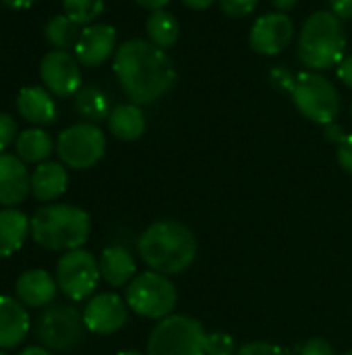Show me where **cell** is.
Masks as SVG:
<instances>
[{
    "label": "cell",
    "mask_w": 352,
    "mask_h": 355,
    "mask_svg": "<svg viewBox=\"0 0 352 355\" xmlns=\"http://www.w3.org/2000/svg\"><path fill=\"white\" fill-rule=\"evenodd\" d=\"M187 8H191V10H205V8H210L214 2H218V0H180Z\"/></svg>",
    "instance_id": "obj_39"
},
{
    "label": "cell",
    "mask_w": 352,
    "mask_h": 355,
    "mask_svg": "<svg viewBox=\"0 0 352 355\" xmlns=\"http://www.w3.org/2000/svg\"><path fill=\"white\" fill-rule=\"evenodd\" d=\"M129 320V306L118 293H98L83 308L85 329L93 335H114Z\"/></svg>",
    "instance_id": "obj_13"
},
{
    "label": "cell",
    "mask_w": 352,
    "mask_h": 355,
    "mask_svg": "<svg viewBox=\"0 0 352 355\" xmlns=\"http://www.w3.org/2000/svg\"><path fill=\"white\" fill-rule=\"evenodd\" d=\"M56 283L58 291L71 302H85L98 289L102 279L100 262L95 256L83 248L64 252L56 262Z\"/></svg>",
    "instance_id": "obj_9"
},
{
    "label": "cell",
    "mask_w": 352,
    "mask_h": 355,
    "mask_svg": "<svg viewBox=\"0 0 352 355\" xmlns=\"http://www.w3.org/2000/svg\"><path fill=\"white\" fill-rule=\"evenodd\" d=\"M116 355H143L141 352H135V349H127V352H120V354Z\"/></svg>",
    "instance_id": "obj_43"
},
{
    "label": "cell",
    "mask_w": 352,
    "mask_h": 355,
    "mask_svg": "<svg viewBox=\"0 0 352 355\" xmlns=\"http://www.w3.org/2000/svg\"><path fill=\"white\" fill-rule=\"evenodd\" d=\"M259 0H218L220 10L232 19H245L257 8Z\"/></svg>",
    "instance_id": "obj_29"
},
{
    "label": "cell",
    "mask_w": 352,
    "mask_h": 355,
    "mask_svg": "<svg viewBox=\"0 0 352 355\" xmlns=\"http://www.w3.org/2000/svg\"><path fill=\"white\" fill-rule=\"evenodd\" d=\"M83 312L75 306H48L37 320V339L50 352H71L85 335Z\"/></svg>",
    "instance_id": "obj_10"
},
{
    "label": "cell",
    "mask_w": 352,
    "mask_h": 355,
    "mask_svg": "<svg viewBox=\"0 0 352 355\" xmlns=\"http://www.w3.org/2000/svg\"><path fill=\"white\" fill-rule=\"evenodd\" d=\"M137 252L149 270L176 277L191 268L197 258V239L189 227L164 218L151 223L137 241Z\"/></svg>",
    "instance_id": "obj_2"
},
{
    "label": "cell",
    "mask_w": 352,
    "mask_h": 355,
    "mask_svg": "<svg viewBox=\"0 0 352 355\" xmlns=\"http://www.w3.org/2000/svg\"><path fill=\"white\" fill-rule=\"evenodd\" d=\"M118 31L110 23H91L81 29L75 46V58L81 67L95 69L116 54Z\"/></svg>",
    "instance_id": "obj_14"
},
{
    "label": "cell",
    "mask_w": 352,
    "mask_h": 355,
    "mask_svg": "<svg viewBox=\"0 0 352 355\" xmlns=\"http://www.w3.org/2000/svg\"><path fill=\"white\" fill-rule=\"evenodd\" d=\"M237 354V343L234 337L224 333V331H216V333H207L205 337V355H234Z\"/></svg>",
    "instance_id": "obj_28"
},
{
    "label": "cell",
    "mask_w": 352,
    "mask_h": 355,
    "mask_svg": "<svg viewBox=\"0 0 352 355\" xmlns=\"http://www.w3.org/2000/svg\"><path fill=\"white\" fill-rule=\"evenodd\" d=\"M234 355H286V352L270 341H251L237 349Z\"/></svg>",
    "instance_id": "obj_31"
},
{
    "label": "cell",
    "mask_w": 352,
    "mask_h": 355,
    "mask_svg": "<svg viewBox=\"0 0 352 355\" xmlns=\"http://www.w3.org/2000/svg\"><path fill=\"white\" fill-rule=\"evenodd\" d=\"M351 116H352V104H351Z\"/></svg>",
    "instance_id": "obj_46"
},
{
    "label": "cell",
    "mask_w": 352,
    "mask_h": 355,
    "mask_svg": "<svg viewBox=\"0 0 352 355\" xmlns=\"http://www.w3.org/2000/svg\"><path fill=\"white\" fill-rule=\"evenodd\" d=\"M344 355H352V349H351V352H346V354H344Z\"/></svg>",
    "instance_id": "obj_45"
},
{
    "label": "cell",
    "mask_w": 352,
    "mask_h": 355,
    "mask_svg": "<svg viewBox=\"0 0 352 355\" xmlns=\"http://www.w3.org/2000/svg\"><path fill=\"white\" fill-rule=\"evenodd\" d=\"M17 123L10 114L0 112V154H4L17 141Z\"/></svg>",
    "instance_id": "obj_30"
},
{
    "label": "cell",
    "mask_w": 352,
    "mask_h": 355,
    "mask_svg": "<svg viewBox=\"0 0 352 355\" xmlns=\"http://www.w3.org/2000/svg\"><path fill=\"white\" fill-rule=\"evenodd\" d=\"M54 150H56V144L52 135L44 131L41 127H31V129L21 131L15 141V152L25 164H41L52 156Z\"/></svg>",
    "instance_id": "obj_23"
},
{
    "label": "cell",
    "mask_w": 352,
    "mask_h": 355,
    "mask_svg": "<svg viewBox=\"0 0 352 355\" xmlns=\"http://www.w3.org/2000/svg\"><path fill=\"white\" fill-rule=\"evenodd\" d=\"M81 25H77L75 21H71L64 12L62 15H54L44 23V37L46 42L54 48V50H75L77 40L81 35Z\"/></svg>",
    "instance_id": "obj_26"
},
{
    "label": "cell",
    "mask_w": 352,
    "mask_h": 355,
    "mask_svg": "<svg viewBox=\"0 0 352 355\" xmlns=\"http://www.w3.org/2000/svg\"><path fill=\"white\" fill-rule=\"evenodd\" d=\"M330 10L342 19V21H352V0H328Z\"/></svg>",
    "instance_id": "obj_35"
},
{
    "label": "cell",
    "mask_w": 352,
    "mask_h": 355,
    "mask_svg": "<svg viewBox=\"0 0 352 355\" xmlns=\"http://www.w3.org/2000/svg\"><path fill=\"white\" fill-rule=\"evenodd\" d=\"M39 77L44 87L54 98H75L81 85V64L75 54L66 50H50L39 62Z\"/></svg>",
    "instance_id": "obj_11"
},
{
    "label": "cell",
    "mask_w": 352,
    "mask_h": 355,
    "mask_svg": "<svg viewBox=\"0 0 352 355\" xmlns=\"http://www.w3.org/2000/svg\"><path fill=\"white\" fill-rule=\"evenodd\" d=\"M31 235V218L19 208H2L0 210V260L10 258L19 252Z\"/></svg>",
    "instance_id": "obj_21"
},
{
    "label": "cell",
    "mask_w": 352,
    "mask_h": 355,
    "mask_svg": "<svg viewBox=\"0 0 352 355\" xmlns=\"http://www.w3.org/2000/svg\"><path fill=\"white\" fill-rule=\"evenodd\" d=\"M112 71L129 102L137 106L160 100L176 81V69L168 52L143 37H131L116 48Z\"/></svg>",
    "instance_id": "obj_1"
},
{
    "label": "cell",
    "mask_w": 352,
    "mask_h": 355,
    "mask_svg": "<svg viewBox=\"0 0 352 355\" xmlns=\"http://www.w3.org/2000/svg\"><path fill=\"white\" fill-rule=\"evenodd\" d=\"M106 0H62V12L77 25H91L104 12Z\"/></svg>",
    "instance_id": "obj_27"
},
{
    "label": "cell",
    "mask_w": 352,
    "mask_h": 355,
    "mask_svg": "<svg viewBox=\"0 0 352 355\" xmlns=\"http://www.w3.org/2000/svg\"><path fill=\"white\" fill-rule=\"evenodd\" d=\"M56 154L68 168H91L106 156V135L95 123H75L60 131L56 139Z\"/></svg>",
    "instance_id": "obj_8"
},
{
    "label": "cell",
    "mask_w": 352,
    "mask_h": 355,
    "mask_svg": "<svg viewBox=\"0 0 352 355\" xmlns=\"http://www.w3.org/2000/svg\"><path fill=\"white\" fill-rule=\"evenodd\" d=\"M299 355H336V352L330 341H326L322 337H313L307 343H303Z\"/></svg>",
    "instance_id": "obj_34"
},
{
    "label": "cell",
    "mask_w": 352,
    "mask_h": 355,
    "mask_svg": "<svg viewBox=\"0 0 352 355\" xmlns=\"http://www.w3.org/2000/svg\"><path fill=\"white\" fill-rule=\"evenodd\" d=\"M100 275L102 281L114 289L127 287L137 275V262L124 245H108L100 256Z\"/></svg>",
    "instance_id": "obj_20"
},
{
    "label": "cell",
    "mask_w": 352,
    "mask_h": 355,
    "mask_svg": "<svg viewBox=\"0 0 352 355\" xmlns=\"http://www.w3.org/2000/svg\"><path fill=\"white\" fill-rule=\"evenodd\" d=\"M91 216L73 204H46L31 216V239L48 252H71L85 245Z\"/></svg>",
    "instance_id": "obj_4"
},
{
    "label": "cell",
    "mask_w": 352,
    "mask_h": 355,
    "mask_svg": "<svg viewBox=\"0 0 352 355\" xmlns=\"http://www.w3.org/2000/svg\"><path fill=\"white\" fill-rule=\"evenodd\" d=\"M27 308L8 295H0V349L19 347L29 333Z\"/></svg>",
    "instance_id": "obj_18"
},
{
    "label": "cell",
    "mask_w": 352,
    "mask_h": 355,
    "mask_svg": "<svg viewBox=\"0 0 352 355\" xmlns=\"http://www.w3.org/2000/svg\"><path fill=\"white\" fill-rule=\"evenodd\" d=\"M145 33H147V40L154 46L168 52L170 48L176 46V42L180 37V23L166 8L154 10V12H149V17L145 21Z\"/></svg>",
    "instance_id": "obj_24"
},
{
    "label": "cell",
    "mask_w": 352,
    "mask_h": 355,
    "mask_svg": "<svg viewBox=\"0 0 352 355\" xmlns=\"http://www.w3.org/2000/svg\"><path fill=\"white\" fill-rule=\"evenodd\" d=\"M145 127H147L145 112L141 106L133 102L114 106L108 116V129L120 141H137L145 133Z\"/></svg>",
    "instance_id": "obj_22"
},
{
    "label": "cell",
    "mask_w": 352,
    "mask_h": 355,
    "mask_svg": "<svg viewBox=\"0 0 352 355\" xmlns=\"http://www.w3.org/2000/svg\"><path fill=\"white\" fill-rule=\"evenodd\" d=\"M324 129H326V131H324V133H326V139H328L330 144H336V146L349 135V133L344 131V127L338 125V123H330V125H326Z\"/></svg>",
    "instance_id": "obj_37"
},
{
    "label": "cell",
    "mask_w": 352,
    "mask_h": 355,
    "mask_svg": "<svg viewBox=\"0 0 352 355\" xmlns=\"http://www.w3.org/2000/svg\"><path fill=\"white\" fill-rule=\"evenodd\" d=\"M19 355H52V352H50V349H46L44 345H31V347L23 349Z\"/></svg>",
    "instance_id": "obj_42"
},
{
    "label": "cell",
    "mask_w": 352,
    "mask_h": 355,
    "mask_svg": "<svg viewBox=\"0 0 352 355\" xmlns=\"http://www.w3.org/2000/svg\"><path fill=\"white\" fill-rule=\"evenodd\" d=\"M349 35L344 21L332 10H317L309 15L301 27L297 54L309 71L336 69L346 56Z\"/></svg>",
    "instance_id": "obj_3"
},
{
    "label": "cell",
    "mask_w": 352,
    "mask_h": 355,
    "mask_svg": "<svg viewBox=\"0 0 352 355\" xmlns=\"http://www.w3.org/2000/svg\"><path fill=\"white\" fill-rule=\"evenodd\" d=\"M75 110L79 112V116L87 123H100V121H108L112 106H110V98L104 89L95 87V85H83L77 94H75Z\"/></svg>",
    "instance_id": "obj_25"
},
{
    "label": "cell",
    "mask_w": 352,
    "mask_h": 355,
    "mask_svg": "<svg viewBox=\"0 0 352 355\" xmlns=\"http://www.w3.org/2000/svg\"><path fill=\"white\" fill-rule=\"evenodd\" d=\"M295 79H297V73H293L290 69H286L282 64H278V67H274L270 71V83L276 89H280V92H288L290 94L293 85H295Z\"/></svg>",
    "instance_id": "obj_32"
},
{
    "label": "cell",
    "mask_w": 352,
    "mask_h": 355,
    "mask_svg": "<svg viewBox=\"0 0 352 355\" xmlns=\"http://www.w3.org/2000/svg\"><path fill=\"white\" fill-rule=\"evenodd\" d=\"M207 331L187 314L162 318L147 337L145 355H205Z\"/></svg>",
    "instance_id": "obj_5"
},
{
    "label": "cell",
    "mask_w": 352,
    "mask_h": 355,
    "mask_svg": "<svg viewBox=\"0 0 352 355\" xmlns=\"http://www.w3.org/2000/svg\"><path fill=\"white\" fill-rule=\"evenodd\" d=\"M124 302L129 310H133L137 316L162 320L172 314L178 302V293L170 277L147 270L139 272L129 285Z\"/></svg>",
    "instance_id": "obj_7"
},
{
    "label": "cell",
    "mask_w": 352,
    "mask_h": 355,
    "mask_svg": "<svg viewBox=\"0 0 352 355\" xmlns=\"http://www.w3.org/2000/svg\"><path fill=\"white\" fill-rule=\"evenodd\" d=\"M58 293L56 277H52L44 268H31L19 275L15 281V295L17 300L31 310L48 308Z\"/></svg>",
    "instance_id": "obj_16"
},
{
    "label": "cell",
    "mask_w": 352,
    "mask_h": 355,
    "mask_svg": "<svg viewBox=\"0 0 352 355\" xmlns=\"http://www.w3.org/2000/svg\"><path fill=\"white\" fill-rule=\"evenodd\" d=\"M336 77H338V81H342L346 87L352 89V54H346L342 58V62L336 67Z\"/></svg>",
    "instance_id": "obj_36"
},
{
    "label": "cell",
    "mask_w": 352,
    "mask_h": 355,
    "mask_svg": "<svg viewBox=\"0 0 352 355\" xmlns=\"http://www.w3.org/2000/svg\"><path fill=\"white\" fill-rule=\"evenodd\" d=\"M0 355H6V349H0Z\"/></svg>",
    "instance_id": "obj_44"
},
{
    "label": "cell",
    "mask_w": 352,
    "mask_h": 355,
    "mask_svg": "<svg viewBox=\"0 0 352 355\" xmlns=\"http://www.w3.org/2000/svg\"><path fill=\"white\" fill-rule=\"evenodd\" d=\"M4 6H8V8H15V10H23V8H29V6H33L37 0H0Z\"/></svg>",
    "instance_id": "obj_41"
},
{
    "label": "cell",
    "mask_w": 352,
    "mask_h": 355,
    "mask_svg": "<svg viewBox=\"0 0 352 355\" xmlns=\"http://www.w3.org/2000/svg\"><path fill=\"white\" fill-rule=\"evenodd\" d=\"M17 112L33 127L52 125L58 116L54 96L41 85H29L17 94Z\"/></svg>",
    "instance_id": "obj_17"
},
{
    "label": "cell",
    "mask_w": 352,
    "mask_h": 355,
    "mask_svg": "<svg viewBox=\"0 0 352 355\" xmlns=\"http://www.w3.org/2000/svg\"><path fill=\"white\" fill-rule=\"evenodd\" d=\"M68 187V173L62 162L46 160L31 173V196L41 204H54Z\"/></svg>",
    "instance_id": "obj_19"
},
{
    "label": "cell",
    "mask_w": 352,
    "mask_h": 355,
    "mask_svg": "<svg viewBox=\"0 0 352 355\" xmlns=\"http://www.w3.org/2000/svg\"><path fill=\"white\" fill-rule=\"evenodd\" d=\"M336 160L344 173L352 175V133H349L338 146H336Z\"/></svg>",
    "instance_id": "obj_33"
},
{
    "label": "cell",
    "mask_w": 352,
    "mask_h": 355,
    "mask_svg": "<svg viewBox=\"0 0 352 355\" xmlns=\"http://www.w3.org/2000/svg\"><path fill=\"white\" fill-rule=\"evenodd\" d=\"M295 21L286 12H266L255 19L249 33V44L253 52L261 56L282 54L295 40Z\"/></svg>",
    "instance_id": "obj_12"
},
{
    "label": "cell",
    "mask_w": 352,
    "mask_h": 355,
    "mask_svg": "<svg viewBox=\"0 0 352 355\" xmlns=\"http://www.w3.org/2000/svg\"><path fill=\"white\" fill-rule=\"evenodd\" d=\"M31 193V175L17 154H0V206L15 208Z\"/></svg>",
    "instance_id": "obj_15"
},
{
    "label": "cell",
    "mask_w": 352,
    "mask_h": 355,
    "mask_svg": "<svg viewBox=\"0 0 352 355\" xmlns=\"http://www.w3.org/2000/svg\"><path fill=\"white\" fill-rule=\"evenodd\" d=\"M290 98L295 108L311 123L326 127L336 123V116L340 114V94L336 85L317 71L307 69L297 73Z\"/></svg>",
    "instance_id": "obj_6"
},
{
    "label": "cell",
    "mask_w": 352,
    "mask_h": 355,
    "mask_svg": "<svg viewBox=\"0 0 352 355\" xmlns=\"http://www.w3.org/2000/svg\"><path fill=\"white\" fill-rule=\"evenodd\" d=\"M270 2H272V6L278 12H288V10H293L299 4V0H270Z\"/></svg>",
    "instance_id": "obj_40"
},
{
    "label": "cell",
    "mask_w": 352,
    "mask_h": 355,
    "mask_svg": "<svg viewBox=\"0 0 352 355\" xmlns=\"http://www.w3.org/2000/svg\"><path fill=\"white\" fill-rule=\"evenodd\" d=\"M133 2H135L137 6H141V8H145V10L154 12V10H162V8H166L170 0H133Z\"/></svg>",
    "instance_id": "obj_38"
}]
</instances>
